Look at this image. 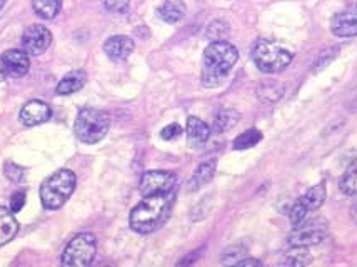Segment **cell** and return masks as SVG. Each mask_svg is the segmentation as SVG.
I'll use <instances>...</instances> for the list:
<instances>
[{
    "label": "cell",
    "instance_id": "1",
    "mask_svg": "<svg viewBox=\"0 0 357 267\" xmlns=\"http://www.w3.org/2000/svg\"><path fill=\"white\" fill-rule=\"evenodd\" d=\"M239 61V50L225 40H214L204 50L202 57V86L207 89L219 87L231 74L232 67Z\"/></svg>",
    "mask_w": 357,
    "mask_h": 267
},
{
    "label": "cell",
    "instance_id": "2",
    "mask_svg": "<svg viewBox=\"0 0 357 267\" xmlns=\"http://www.w3.org/2000/svg\"><path fill=\"white\" fill-rule=\"evenodd\" d=\"M174 202V190L167 194L144 197V201L132 209L129 218L130 227L139 234H151L159 229L169 218Z\"/></svg>",
    "mask_w": 357,
    "mask_h": 267
},
{
    "label": "cell",
    "instance_id": "3",
    "mask_svg": "<svg viewBox=\"0 0 357 267\" xmlns=\"http://www.w3.org/2000/svg\"><path fill=\"white\" fill-rule=\"evenodd\" d=\"M75 184H77V177L69 169H61V171L47 177L40 188L42 206L49 211L61 209L69 201Z\"/></svg>",
    "mask_w": 357,
    "mask_h": 267
},
{
    "label": "cell",
    "instance_id": "4",
    "mask_svg": "<svg viewBox=\"0 0 357 267\" xmlns=\"http://www.w3.org/2000/svg\"><path fill=\"white\" fill-rule=\"evenodd\" d=\"M110 127V117L100 109L86 107L77 114L74 132L84 144H97L105 137Z\"/></svg>",
    "mask_w": 357,
    "mask_h": 267
},
{
    "label": "cell",
    "instance_id": "5",
    "mask_svg": "<svg viewBox=\"0 0 357 267\" xmlns=\"http://www.w3.org/2000/svg\"><path fill=\"white\" fill-rule=\"evenodd\" d=\"M252 61L261 72L278 74L291 66L292 54L275 42L259 39L252 47Z\"/></svg>",
    "mask_w": 357,
    "mask_h": 267
},
{
    "label": "cell",
    "instance_id": "6",
    "mask_svg": "<svg viewBox=\"0 0 357 267\" xmlns=\"http://www.w3.org/2000/svg\"><path fill=\"white\" fill-rule=\"evenodd\" d=\"M97 251V241L96 236L91 232H82V234L75 236L74 239L67 244L62 254V266L69 267H86L92 264L93 257Z\"/></svg>",
    "mask_w": 357,
    "mask_h": 267
},
{
    "label": "cell",
    "instance_id": "7",
    "mask_svg": "<svg viewBox=\"0 0 357 267\" xmlns=\"http://www.w3.org/2000/svg\"><path fill=\"white\" fill-rule=\"evenodd\" d=\"M177 176L167 171H149L142 176L139 190L144 197L155 196V194H167L176 189Z\"/></svg>",
    "mask_w": 357,
    "mask_h": 267
},
{
    "label": "cell",
    "instance_id": "8",
    "mask_svg": "<svg viewBox=\"0 0 357 267\" xmlns=\"http://www.w3.org/2000/svg\"><path fill=\"white\" fill-rule=\"evenodd\" d=\"M52 42V33L44 25L33 24L22 33V49L29 55H42Z\"/></svg>",
    "mask_w": 357,
    "mask_h": 267
},
{
    "label": "cell",
    "instance_id": "9",
    "mask_svg": "<svg viewBox=\"0 0 357 267\" xmlns=\"http://www.w3.org/2000/svg\"><path fill=\"white\" fill-rule=\"evenodd\" d=\"M327 237V226L324 222H309L301 224L294 227L289 234V244L291 245H316L324 243Z\"/></svg>",
    "mask_w": 357,
    "mask_h": 267
},
{
    "label": "cell",
    "instance_id": "10",
    "mask_svg": "<svg viewBox=\"0 0 357 267\" xmlns=\"http://www.w3.org/2000/svg\"><path fill=\"white\" fill-rule=\"evenodd\" d=\"M0 63H2L6 74L10 77H24L31 69V57L24 49H10L2 54Z\"/></svg>",
    "mask_w": 357,
    "mask_h": 267
},
{
    "label": "cell",
    "instance_id": "11",
    "mask_svg": "<svg viewBox=\"0 0 357 267\" xmlns=\"http://www.w3.org/2000/svg\"><path fill=\"white\" fill-rule=\"evenodd\" d=\"M52 116V109H50L49 104H45L44 100H31L27 102L20 110V122L25 127H33L44 124Z\"/></svg>",
    "mask_w": 357,
    "mask_h": 267
},
{
    "label": "cell",
    "instance_id": "12",
    "mask_svg": "<svg viewBox=\"0 0 357 267\" xmlns=\"http://www.w3.org/2000/svg\"><path fill=\"white\" fill-rule=\"evenodd\" d=\"M134 40L127 36L109 37L104 44V52L107 54V57L112 59V61H126V59H129V55L134 52Z\"/></svg>",
    "mask_w": 357,
    "mask_h": 267
},
{
    "label": "cell",
    "instance_id": "13",
    "mask_svg": "<svg viewBox=\"0 0 357 267\" xmlns=\"http://www.w3.org/2000/svg\"><path fill=\"white\" fill-rule=\"evenodd\" d=\"M187 142L192 149H201L202 146H206V142L211 137V129L206 122L201 121L197 117H189L187 119Z\"/></svg>",
    "mask_w": 357,
    "mask_h": 267
},
{
    "label": "cell",
    "instance_id": "14",
    "mask_svg": "<svg viewBox=\"0 0 357 267\" xmlns=\"http://www.w3.org/2000/svg\"><path fill=\"white\" fill-rule=\"evenodd\" d=\"M331 31L335 37H356L357 36V14L354 12H341L331 20Z\"/></svg>",
    "mask_w": 357,
    "mask_h": 267
},
{
    "label": "cell",
    "instance_id": "15",
    "mask_svg": "<svg viewBox=\"0 0 357 267\" xmlns=\"http://www.w3.org/2000/svg\"><path fill=\"white\" fill-rule=\"evenodd\" d=\"M19 232V222H17L12 209L0 206V245H6Z\"/></svg>",
    "mask_w": 357,
    "mask_h": 267
},
{
    "label": "cell",
    "instance_id": "16",
    "mask_svg": "<svg viewBox=\"0 0 357 267\" xmlns=\"http://www.w3.org/2000/svg\"><path fill=\"white\" fill-rule=\"evenodd\" d=\"M87 74L84 70H72L67 75H63L61 82L57 84V94L59 96H70L79 92L80 89L86 86Z\"/></svg>",
    "mask_w": 357,
    "mask_h": 267
},
{
    "label": "cell",
    "instance_id": "17",
    "mask_svg": "<svg viewBox=\"0 0 357 267\" xmlns=\"http://www.w3.org/2000/svg\"><path fill=\"white\" fill-rule=\"evenodd\" d=\"M157 15L167 24H177L184 19L185 6L182 0H164L162 6L157 8Z\"/></svg>",
    "mask_w": 357,
    "mask_h": 267
},
{
    "label": "cell",
    "instance_id": "18",
    "mask_svg": "<svg viewBox=\"0 0 357 267\" xmlns=\"http://www.w3.org/2000/svg\"><path fill=\"white\" fill-rule=\"evenodd\" d=\"M215 167H218V162H215V160H207V162L199 165V167L195 169L194 176L190 177V181H189L190 192H194V190L201 189L202 185H206L207 182L214 177Z\"/></svg>",
    "mask_w": 357,
    "mask_h": 267
},
{
    "label": "cell",
    "instance_id": "19",
    "mask_svg": "<svg viewBox=\"0 0 357 267\" xmlns=\"http://www.w3.org/2000/svg\"><path fill=\"white\" fill-rule=\"evenodd\" d=\"M241 114L234 109H220L215 112L214 116V124H212V129L214 132L222 134L225 130H231L234 125L239 122Z\"/></svg>",
    "mask_w": 357,
    "mask_h": 267
},
{
    "label": "cell",
    "instance_id": "20",
    "mask_svg": "<svg viewBox=\"0 0 357 267\" xmlns=\"http://www.w3.org/2000/svg\"><path fill=\"white\" fill-rule=\"evenodd\" d=\"M312 262L311 252L307 251L305 245H292L291 251H287L284 259L280 261V266H289V267H304Z\"/></svg>",
    "mask_w": 357,
    "mask_h": 267
},
{
    "label": "cell",
    "instance_id": "21",
    "mask_svg": "<svg viewBox=\"0 0 357 267\" xmlns=\"http://www.w3.org/2000/svg\"><path fill=\"white\" fill-rule=\"evenodd\" d=\"M326 197H327L326 184H324V182H321V184L314 185V188L309 189L307 192H305L304 196L299 199V202H301V204H303L307 211H316V209H319V207H321L322 204H324Z\"/></svg>",
    "mask_w": 357,
    "mask_h": 267
},
{
    "label": "cell",
    "instance_id": "22",
    "mask_svg": "<svg viewBox=\"0 0 357 267\" xmlns=\"http://www.w3.org/2000/svg\"><path fill=\"white\" fill-rule=\"evenodd\" d=\"M32 8L40 19L52 20L61 12L62 0H32Z\"/></svg>",
    "mask_w": 357,
    "mask_h": 267
},
{
    "label": "cell",
    "instance_id": "23",
    "mask_svg": "<svg viewBox=\"0 0 357 267\" xmlns=\"http://www.w3.org/2000/svg\"><path fill=\"white\" fill-rule=\"evenodd\" d=\"M339 188L346 196H357V158L349 164L344 172Z\"/></svg>",
    "mask_w": 357,
    "mask_h": 267
},
{
    "label": "cell",
    "instance_id": "24",
    "mask_svg": "<svg viewBox=\"0 0 357 267\" xmlns=\"http://www.w3.org/2000/svg\"><path fill=\"white\" fill-rule=\"evenodd\" d=\"M261 141H262V134L259 132L257 129H249L245 130V132H242L239 137H236V141H234V149L236 151L250 149V147L257 146Z\"/></svg>",
    "mask_w": 357,
    "mask_h": 267
},
{
    "label": "cell",
    "instance_id": "25",
    "mask_svg": "<svg viewBox=\"0 0 357 267\" xmlns=\"http://www.w3.org/2000/svg\"><path fill=\"white\" fill-rule=\"evenodd\" d=\"M244 254H245V249L242 247V245H232V247L225 249L222 252L220 261H222V264L225 266H234L241 261V257L244 256Z\"/></svg>",
    "mask_w": 357,
    "mask_h": 267
},
{
    "label": "cell",
    "instance_id": "26",
    "mask_svg": "<svg viewBox=\"0 0 357 267\" xmlns=\"http://www.w3.org/2000/svg\"><path fill=\"white\" fill-rule=\"evenodd\" d=\"M102 3H104V7L107 8L109 12L119 15L127 14L130 7V0H102Z\"/></svg>",
    "mask_w": 357,
    "mask_h": 267
},
{
    "label": "cell",
    "instance_id": "27",
    "mask_svg": "<svg viewBox=\"0 0 357 267\" xmlns=\"http://www.w3.org/2000/svg\"><path fill=\"white\" fill-rule=\"evenodd\" d=\"M307 213L309 211L305 209V207L301 204L299 201L296 202L294 206H292V209H291V213H289V220H291V224L294 227H297V226H301V224L304 222V219H305V215H307Z\"/></svg>",
    "mask_w": 357,
    "mask_h": 267
},
{
    "label": "cell",
    "instance_id": "28",
    "mask_svg": "<svg viewBox=\"0 0 357 267\" xmlns=\"http://www.w3.org/2000/svg\"><path fill=\"white\" fill-rule=\"evenodd\" d=\"M3 174H6V177L8 181L20 182L24 179L25 171L20 167V165H17L14 162H6V165H3Z\"/></svg>",
    "mask_w": 357,
    "mask_h": 267
},
{
    "label": "cell",
    "instance_id": "29",
    "mask_svg": "<svg viewBox=\"0 0 357 267\" xmlns=\"http://www.w3.org/2000/svg\"><path fill=\"white\" fill-rule=\"evenodd\" d=\"M181 134H182V127L178 124H169L160 130V137H162L164 141H172V139H177Z\"/></svg>",
    "mask_w": 357,
    "mask_h": 267
},
{
    "label": "cell",
    "instance_id": "30",
    "mask_svg": "<svg viewBox=\"0 0 357 267\" xmlns=\"http://www.w3.org/2000/svg\"><path fill=\"white\" fill-rule=\"evenodd\" d=\"M25 199H27V197H25L24 190H17V192L12 194V197H10V209H12V213L17 214V213H19V211H22V207L25 204Z\"/></svg>",
    "mask_w": 357,
    "mask_h": 267
},
{
    "label": "cell",
    "instance_id": "31",
    "mask_svg": "<svg viewBox=\"0 0 357 267\" xmlns=\"http://www.w3.org/2000/svg\"><path fill=\"white\" fill-rule=\"evenodd\" d=\"M236 266H241V267H245V266H256V267H259V266H262V262L261 261H257V259H244V261H239L237 262Z\"/></svg>",
    "mask_w": 357,
    "mask_h": 267
},
{
    "label": "cell",
    "instance_id": "32",
    "mask_svg": "<svg viewBox=\"0 0 357 267\" xmlns=\"http://www.w3.org/2000/svg\"><path fill=\"white\" fill-rule=\"evenodd\" d=\"M3 77H6V70H3L2 63H0V82H2V80H3Z\"/></svg>",
    "mask_w": 357,
    "mask_h": 267
},
{
    "label": "cell",
    "instance_id": "33",
    "mask_svg": "<svg viewBox=\"0 0 357 267\" xmlns=\"http://www.w3.org/2000/svg\"><path fill=\"white\" fill-rule=\"evenodd\" d=\"M352 219H354L356 222H357V204L352 207Z\"/></svg>",
    "mask_w": 357,
    "mask_h": 267
},
{
    "label": "cell",
    "instance_id": "34",
    "mask_svg": "<svg viewBox=\"0 0 357 267\" xmlns=\"http://www.w3.org/2000/svg\"><path fill=\"white\" fill-rule=\"evenodd\" d=\"M6 2H7V0H0V10H2V7L6 6Z\"/></svg>",
    "mask_w": 357,
    "mask_h": 267
}]
</instances>
